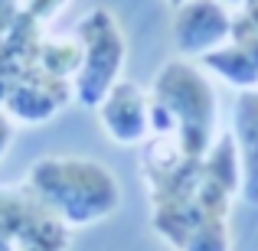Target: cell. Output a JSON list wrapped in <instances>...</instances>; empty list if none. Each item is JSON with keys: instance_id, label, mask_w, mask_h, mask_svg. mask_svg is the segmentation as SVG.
<instances>
[{"instance_id": "2", "label": "cell", "mask_w": 258, "mask_h": 251, "mask_svg": "<svg viewBox=\"0 0 258 251\" xmlns=\"http://www.w3.org/2000/svg\"><path fill=\"white\" fill-rule=\"evenodd\" d=\"M23 186L72 232L98 225L121 206V183L114 170L79 153L36 157L23 173Z\"/></svg>"}, {"instance_id": "11", "label": "cell", "mask_w": 258, "mask_h": 251, "mask_svg": "<svg viewBox=\"0 0 258 251\" xmlns=\"http://www.w3.org/2000/svg\"><path fill=\"white\" fill-rule=\"evenodd\" d=\"M69 4L72 0H20V10H23L30 20H36L39 26H49Z\"/></svg>"}, {"instance_id": "15", "label": "cell", "mask_w": 258, "mask_h": 251, "mask_svg": "<svg viewBox=\"0 0 258 251\" xmlns=\"http://www.w3.org/2000/svg\"><path fill=\"white\" fill-rule=\"evenodd\" d=\"M167 4H170V7H180V4H183V0H167Z\"/></svg>"}, {"instance_id": "8", "label": "cell", "mask_w": 258, "mask_h": 251, "mask_svg": "<svg viewBox=\"0 0 258 251\" xmlns=\"http://www.w3.org/2000/svg\"><path fill=\"white\" fill-rule=\"evenodd\" d=\"M232 137L242 163V199L258 202V88L242 92L232 111Z\"/></svg>"}, {"instance_id": "7", "label": "cell", "mask_w": 258, "mask_h": 251, "mask_svg": "<svg viewBox=\"0 0 258 251\" xmlns=\"http://www.w3.org/2000/svg\"><path fill=\"white\" fill-rule=\"evenodd\" d=\"M98 124L118 147H144L151 140V101L131 78H121L98 108Z\"/></svg>"}, {"instance_id": "13", "label": "cell", "mask_w": 258, "mask_h": 251, "mask_svg": "<svg viewBox=\"0 0 258 251\" xmlns=\"http://www.w3.org/2000/svg\"><path fill=\"white\" fill-rule=\"evenodd\" d=\"M13 131H17V124H13V121L7 118L4 111H0V157H4L7 147L13 144Z\"/></svg>"}, {"instance_id": "6", "label": "cell", "mask_w": 258, "mask_h": 251, "mask_svg": "<svg viewBox=\"0 0 258 251\" xmlns=\"http://www.w3.org/2000/svg\"><path fill=\"white\" fill-rule=\"evenodd\" d=\"M235 10L226 0H183L173 7V43L183 59H203L232 39Z\"/></svg>"}, {"instance_id": "3", "label": "cell", "mask_w": 258, "mask_h": 251, "mask_svg": "<svg viewBox=\"0 0 258 251\" xmlns=\"http://www.w3.org/2000/svg\"><path fill=\"white\" fill-rule=\"evenodd\" d=\"M151 137H167L189 157H203L219 140V98L203 65L193 59H170L154 75Z\"/></svg>"}, {"instance_id": "9", "label": "cell", "mask_w": 258, "mask_h": 251, "mask_svg": "<svg viewBox=\"0 0 258 251\" xmlns=\"http://www.w3.org/2000/svg\"><path fill=\"white\" fill-rule=\"evenodd\" d=\"M200 65L216 72L226 85L239 88V92H255L258 88V49L255 46L229 39L226 46L213 49L209 56H203Z\"/></svg>"}, {"instance_id": "14", "label": "cell", "mask_w": 258, "mask_h": 251, "mask_svg": "<svg viewBox=\"0 0 258 251\" xmlns=\"http://www.w3.org/2000/svg\"><path fill=\"white\" fill-rule=\"evenodd\" d=\"M226 4H229V7H232V10H239V7H242V4H245V0H226Z\"/></svg>"}, {"instance_id": "4", "label": "cell", "mask_w": 258, "mask_h": 251, "mask_svg": "<svg viewBox=\"0 0 258 251\" xmlns=\"http://www.w3.org/2000/svg\"><path fill=\"white\" fill-rule=\"evenodd\" d=\"M72 36L82 46L79 72L72 78V101L95 111L105 101V95L124 78L121 72L127 62V39L118 17L108 7H92L76 23Z\"/></svg>"}, {"instance_id": "12", "label": "cell", "mask_w": 258, "mask_h": 251, "mask_svg": "<svg viewBox=\"0 0 258 251\" xmlns=\"http://www.w3.org/2000/svg\"><path fill=\"white\" fill-rule=\"evenodd\" d=\"M17 17H20V0H0V46H4V39L10 36Z\"/></svg>"}, {"instance_id": "10", "label": "cell", "mask_w": 258, "mask_h": 251, "mask_svg": "<svg viewBox=\"0 0 258 251\" xmlns=\"http://www.w3.org/2000/svg\"><path fill=\"white\" fill-rule=\"evenodd\" d=\"M232 39L258 49V0H245L232 17Z\"/></svg>"}, {"instance_id": "1", "label": "cell", "mask_w": 258, "mask_h": 251, "mask_svg": "<svg viewBox=\"0 0 258 251\" xmlns=\"http://www.w3.org/2000/svg\"><path fill=\"white\" fill-rule=\"evenodd\" d=\"M151 225L173 251H229V209L242 196V163L232 131H222L203 157L183 153L173 140L151 137L141 147Z\"/></svg>"}, {"instance_id": "5", "label": "cell", "mask_w": 258, "mask_h": 251, "mask_svg": "<svg viewBox=\"0 0 258 251\" xmlns=\"http://www.w3.org/2000/svg\"><path fill=\"white\" fill-rule=\"evenodd\" d=\"M72 228L23 183H0V251H69Z\"/></svg>"}]
</instances>
